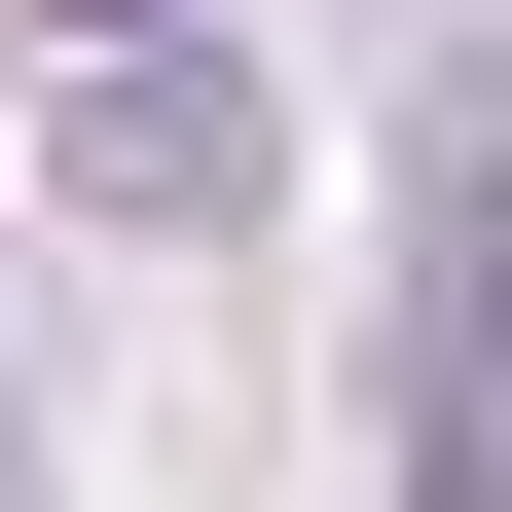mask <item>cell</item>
Masks as SVG:
<instances>
[{
  "label": "cell",
  "instance_id": "obj_1",
  "mask_svg": "<svg viewBox=\"0 0 512 512\" xmlns=\"http://www.w3.org/2000/svg\"><path fill=\"white\" fill-rule=\"evenodd\" d=\"M439 256H476V293H439V512H512V147H476Z\"/></svg>",
  "mask_w": 512,
  "mask_h": 512
},
{
  "label": "cell",
  "instance_id": "obj_2",
  "mask_svg": "<svg viewBox=\"0 0 512 512\" xmlns=\"http://www.w3.org/2000/svg\"><path fill=\"white\" fill-rule=\"evenodd\" d=\"M74 37H183V0H74Z\"/></svg>",
  "mask_w": 512,
  "mask_h": 512
}]
</instances>
